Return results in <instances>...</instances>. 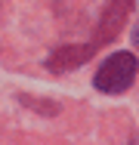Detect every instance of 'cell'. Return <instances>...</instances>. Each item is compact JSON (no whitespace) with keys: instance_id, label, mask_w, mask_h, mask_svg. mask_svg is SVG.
<instances>
[{"instance_id":"obj_3","label":"cell","mask_w":139,"mask_h":145,"mask_svg":"<svg viewBox=\"0 0 139 145\" xmlns=\"http://www.w3.org/2000/svg\"><path fill=\"white\" fill-rule=\"evenodd\" d=\"M133 43H136V46H139V28L133 31Z\"/></svg>"},{"instance_id":"obj_2","label":"cell","mask_w":139,"mask_h":145,"mask_svg":"<svg viewBox=\"0 0 139 145\" xmlns=\"http://www.w3.org/2000/svg\"><path fill=\"white\" fill-rule=\"evenodd\" d=\"M133 6V0H114L108 9L102 12V25H99V31H96V40H93V50L99 46V43H108V40H114V34L121 31V25H124V19H127V9Z\"/></svg>"},{"instance_id":"obj_1","label":"cell","mask_w":139,"mask_h":145,"mask_svg":"<svg viewBox=\"0 0 139 145\" xmlns=\"http://www.w3.org/2000/svg\"><path fill=\"white\" fill-rule=\"evenodd\" d=\"M136 71H139L136 56H130V53H114V56H108L102 62V68H99V74H96V89H102V93H124V89L136 80Z\"/></svg>"}]
</instances>
